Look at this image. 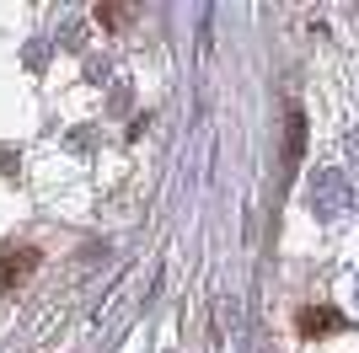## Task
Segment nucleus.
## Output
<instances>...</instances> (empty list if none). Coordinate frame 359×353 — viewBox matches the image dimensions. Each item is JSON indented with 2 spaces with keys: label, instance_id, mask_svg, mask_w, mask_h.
Wrapping results in <instances>:
<instances>
[{
  "label": "nucleus",
  "instance_id": "obj_1",
  "mask_svg": "<svg viewBox=\"0 0 359 353\" xmlns=\"http://www.w3.org/2000/svg\"><path fill=\"white\" fill-rule=\"evenodd\" d=\"M311 193H316L311 209L322 214V220H344V214H348V198H354V193H348V176H344V172H316Z\"/></svg>",
  "mask_w": 359,
  "mask_h": 353
},
{
  "label": "nucleus",
  "instance_id": "obj_2",
  "mask_svg": "<svg viewBox=\"0 0 359 353\" xmlns=\"http://www.w3.org/2000/svg\"><path fill=\"white\" fill-rule=\"evenodd\" d=\"M32 268H38V251H32V247L6 251V257H0V284H6V289H16V284L32 273Z\"/></svg>",
  "mask_w": 359,
  "mask_h": 353
},
{
  "label": "nucleus",
  "instance_id": "obj_3",
  "mask_svg": "<svg viewBox=\"0 0 359 353\" xmlns=\"http://www.w3.org/2000/svg\"><path fill=\"white\" fill-rule=\"evenodd\" d=\"M338 326H344V316H338L332 305H311V310H300V332H306V338H322V332H338Z\"/></svg>",
  "mask_w": 359,
  "mask_h": 353
},
{
  "label": "nucleus",
  "instance_id": "obj_4",
  "mask_svg": "<svg viewBox=\"0 0 359 353\" xmlns=\"http://www.w3.org/2000/svg\"><path fill=\"white\" fill-rule=\"evenodd\" d=\"M300 150H306V118H300V107H290V134H285V166L295 172Z\"/></svg>",
  "mask_w": 359,
  "mask_h": 353
},
{
  "label": "nucleus",
  "instance_id": "obj_5",
  "mask_svg": "<svg viewBox=\"0 0 359 353\" xmlns=\"http://www.w3.org/2000/svg\"><path fill=\"white\" fill-rule=\"evenodd\" d=\"M97 22H102V27H113V32H118L123 22H135V6H97Z\"/></svg>",
  "mask_w": 359,
  "mask_h": 353
},
{
  "label": "nucleus",
  "instance_id": "obj_6",
  "mask_svg": "<svg viewBox=\"0 0 359 353\" xmlns=\"http://www.w3.org/2000/svg\"><path fill=\"white\" fill-rule=\"evenodd\" d=\"M354 294H359V279H354Z\"/></svg>",
  "mask_w": 359,
  "mask_h": 353
}]
</instances>
